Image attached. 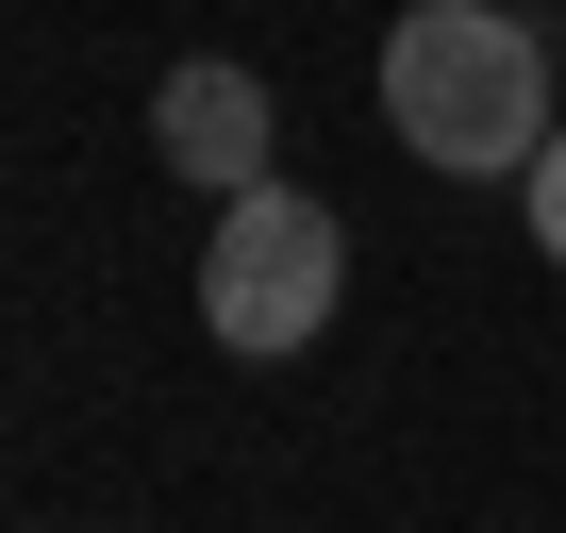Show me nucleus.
<instances>
[{
	"label": "nucleus",
	"instance_id": "4",
	"mask_svg": "<svg viewBox=\"0 0 566 533\" xmlns=\"http://www.w3.org/2000/svg\"><path fill=\"white\" fill-rule=\"evenodd\" d=\"M516 217H533V250H549V266H566V117H549V150H533V167H516Z\"/></svg>",
	"mask_w": 566,
	"mask_h": 533
},
{
	"label": "nucleus",
	"instance_id": "5",
	"mask_svg": "<svg viewBox=\"0 0 566 533\" xmlns=\"http://www.w3.org/2000/svg\"><path fill=\"white\" fill-rule=\"evenodd\" d=\"M549 67H566V18H549Z\"/></svg>",
	"mask_w": 566,
	"mask_h": 533
},
{
	"label": "nucleus",
	"instance_id": "3",
	"mask_svg": "<svg viewBox=\"0 0 566 533\" xmlns=\"http://www.w3.org/2000/svg\"><path fill=\"white\" fill-rule=\"evenodd\" d=\"M150 150H167V167H184V184H217V200H250V184H266V150H283V134H266V84H250V67H217V51H200V67H167V84H150Z\"/></svg>",
	"mask_w": 566,
	"mask_h": 533
},
{
	"label": "nucleus",
	"instance_id": "1",
	"mask_svg": "<svg viewBox=\"0 0 566 533\" xmlns=\"http://www.w3.org/2000/svg\"><path fill=\"white\" fill-rule=\"evenodd\" d=\"M384 134L450 184H516L549 150V34H516L500 0H400L384 34Z\"/></svg>",
	"mask_w": 566,
	"mask_h": 533
},
{
	"label": "nucleus",
	"instance_id": "2",
	"mask_svg": "<svg viewBox=\"0 0 566 533\" xmlns=\"http://www.w3.org/2000/svg\"><path fill=\"white\" fill-rule=\"evenodd\" d=\"M334 301H350V217L334 200H301V184H250V200H217V250H200V334L233 351V367H283V351H317L334 334Z\"/></svg>",
	"mask_w": 566,
	"mask_h": 533
}]
</instances>
